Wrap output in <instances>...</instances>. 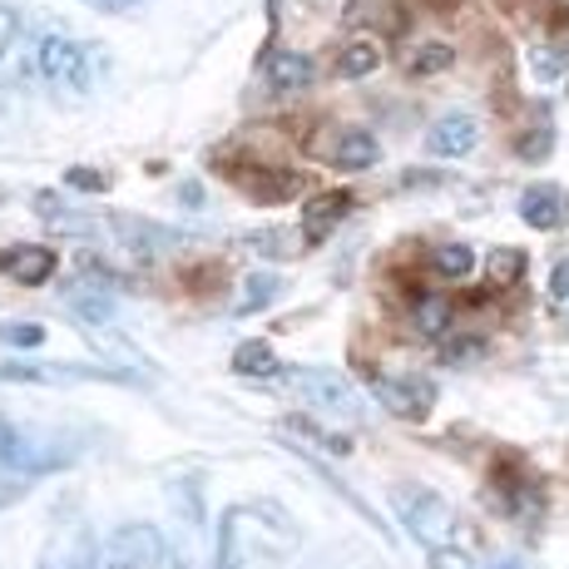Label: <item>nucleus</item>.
<instances>
[{
    "mask_svg": "<svg viewBox=\"0 0 569 569\" xmlns=\"http://www.w3.org/2000/svg\"><path fill=\"white\" fill-rule=\"evenodd\" d=\"M100 70H104V50L90 46V40H70V36L36 40V74L54 94H90Z\"/></svg>",
    "mask_w": 569,
    "mask_h": 569,
    "instance_id": "obj_1",
    "label": "nucleus"
},
{
    "mask_svg": "<svg viewBox=\"0 0 569 569\" xmlns=\"http://www.w3.org/2000/svg\"><path fill=\"white\" fill-rule=\"evenodd\" d=\"M70 461L60 436L0 416V480H40Z\"/></svg>",
    "mask_w": 569,
    "mask_h": 569,
    "instance_id": "obj_2",
    "label": "nucleus"
},
{
    "mask_svg": "<svg viewBox=\"0 0 569 569\" xmlns=\"http://www.w3.org/2000/svg\"><path fill=\"white\" fill-rule=\"evenodd\" d=\"M391 506H397L407 535L416 545H426V550H446V545L461 540V516H456V506L441 500L436 490L401 486V490H391Z\"/></svg>",
    "mask_w": 569,
    "mask_h": 569,
    "instance_id": "obj_3",
    "label": "nucleus"
},
{
    "mask_svg": "<svg viewBox=\"0 0 569 569\" xmlns=\"http://www.w3.org/2000/svg\"><path fill=\"white\" fill-rule=\"evenodd\" d=\"M163 560H169V545H163L154 525L129 520L100 540V565L109 569H159Z\"/></svg>",
    "mask_w": 569,
    "mask_h": 569,
    "instance_id": "obj_4",
    "label": "nucleus"
},
{
    "mask_svg": "<svg viewBox=\"0 0 569 569\" xmlns=\"http://www.w3.org/2000/svg\"><path fill=\"white\" fill-rule=\"evenodd\" d=\"M367 391H371V401L387 416H397V421H426L431 401H436V387L421 377H377V371H371Z\"/></svg>",
    "mask_w": 569,
    "mask_h": 569,
    "instance_id": "obj_5",
    "label": "nucleus"
},
{
    "mask_svg": "<svg viewBox=\"0 0 569 569\" xmlns=\"http://www.w3.org/2000/svg\"><path fill=\"white\" fill-rule=\"evenodd\" d=\"M288 381H292V391L317 411H332V416L357 411V387L332 367H298V371H288Z\"/></svg>",
    "mask_w": 569,
    "mask_h": 569,
    "instance_id": "obj_6",
    "label": "nucleus"
},
{
    "mask_svg": "<svg viewBox=\"0 0 569 569\" xmlns=\"http://www.w3.org/2000/svg\"><path fill=\"white\" fill-rule=\"evenodd\" d=\"M94 560H100V540H94L90 525H84L80 516H70L50 530L40 569H94Z\"/></svg>",
    "mask_w": 569,
    "mask_h": 569,
    "instance_id": "obj_7",
    "label": "nucleus"
},
{
    "mask_svg": "<svg viewBox=\"0 0 569 569\" xmlns=\"http://www.w3.org/2000/svg\"><path fill=\"white\" fill-rule=\"evenodd\" d=\"M0 381H36V387H80V381H129L114 367H74V362H6Z\"/></svg>",
    "mask_w": 569,
    "mask_h": 569,
    "instance_id": "obj_8",
    "label": "nucleus"
},
{
    "mask_svg": "<svg viewBox=\"0 0 569 569\" xmlns=\"http://www.w3.org/2000/svg\"><path fill=\"white\" fill-rule=\"evenodd\" d=\"M0 272L20 288H46V282L60 272V253L46 243H10L0 248Z\"/></svg>",
    "mask_w": 569,
    "mask_h": 569,
    "instance_id": "obj_9",
    "label": "nucleus"
},
{
    "mask_svg": "<svg viewBox=\"0 0 569 569\" xmlns=\"http://www.w3.org/2000/svg\"><path fill=\"white\" fill-rule=\"evenodd\" d=\"M496 486H500L496 490V506L506 510L516 525L530 530V525L545 520V490H540V480H535V476H525L520 466H516V476H500V470H496Z\"/></svg>",
    "mask_w": 569,
    "mask_h": 569,
    "instance_id": "obj_10",
    "label": "nucleus"
},
{
    "mask_svg": "<svg viewBox=\"0 0 569 569\" xmlns=\"http://www.w3.org/2000/svg\"><path fill=\"white\" fill-rule=\"evenodd\" d=\"M520 223L540 228V233H560L569 223V193L560 183H530V189L520 193Z\"/></svg>",
    "mask_w": 569,
    "mask_h": 569,
    "instance_id": "obj_11",
    "label": "nucleus"
},
{
    "mask_svg": "<svg viewBox=\"0 0 569 569\" xmlns=\"http://www.w3.org/2000/svg\"><path fill=\"white\" fill-rule=\"evenodd\" d=\"M480 144V119L476 114H441L426 134V149L436 159H466Z\"/></svg>",
    "mask_w": 569,
    "mask_h": 569,
    "instance_id": "obj_12",
    "label": "nucleus"
},
{
    "mask_svg": "<svg viewBox=\"0 0 569 569\" xmlns=\"http://www.w3.org/2000/svg\"><path fill=\"white\" fill-rule=\"evenodd\" d=\"M322 159L332 163V169H352V173H362V169H371V163L381 159V144L367 134V129H337V139L322 149Z\"/></svg>",
    "mask_w": 569,
    "mask_h": 569,
    "instance_id": "obj_13",
    "label": "nucleus"
},
{
    "mask_svg": "<svg viewBox=\"0 0 569 569\" xmlns=\"http://www.w3.org/2000/svg\"><path fill=\"white\" fill-rule=\"evenodd\" d=\"M347 213H352V193H342V189L308 199V203H302V233H308V243H322V238L332 233Z\"/></svg>",
    "mask_w": 569,
    "mask_h": 569,
    "instance_id": "obj_14",
    "label": "nucleus"
},
{
    "mask_svg": "<svg viewBox=\"0 0 569 569\" xmlns=\"http://www.w3.org/2000/svg\"><path fill=\"white\" fill-rule=\"evenodd\" d=\"M262 74H268L272 90L292 94V90H308L317 70H312V60H308L302 50H272L268 60H262Z\"/></svg>",
    "mask_w": 569,
    "mask_h": 569,
    "instance_id": "obj_15",
    "label": "nucleus"
},
{
    "mask_svg": "<svg viewBox=\"0 0 569 569\" xmlns=\"http://www.w3.org/2000/svg\"><path fill=\"white\" fill-rule=\"evenodd\" d=\"M238 183H243L253 199L262 203H278V199H292V193L302 189V173H292V169H262V173H238Z\"/></svg>",
    "mask_w": 569,
    "mask_h": 569,
    "instance_id": "obj_16",
    "label": "nucleus"
},
{
    "mask_svg": "<svg viewBox=\"0 0 569 569\" xmlns=\"http://www.w3.org/2000/svg\"><path fill=\"white\" fill-rule=\"evenodd\" d=\"M233 371H238V377H253V381H278L282 377L278 357H272V347L262 342V337L233 347Z\"/></svg>",
    "mask_w": 569,
    "mask_h": 569,
    "instance_id": "obj_17",
    "label": "nucleus"
},
{
    "mask_svg": "<svg viewBox=\"0 0 569 569\" xmlns=\"http://www.w3.org/2000/svg\"><path fill=\"white\" fill-rule=\"evenodd\" d=\"M278 298H282V278H278V272H248L243 292H238V302H233V312L238 317H253L262 308H272Z\"/></svg>",
    "mask_w": 569,
    "mask_h": 569,
    "instance_id": "obj_18",
    "label": "nucleus"
},
{
    "mask_svg": "<svg viewBox=\"0 0 569 569\" xmlns=\"http://www.w3.org/2000/svg\"><path fill=\"white\" fill-rule=\"evenodd\" d=\"M248 243H253V253H262V258H302L312 248L302 228H268V233H253Z\"/></svg>",
    "mask_w": 569,
    "mask_h": 569,
    "instance_id": "obj_19",
    "label": "nucleus"
},
{
    "mask_svg": "<svg viewBox=\"0 0 569 569\" xmlns=\"http://www.w3.org/2000/svg\"><path fill=\"white\" fill-rule=\"evenodd\" d=\"M456 64V50L446 40H426V46H411L407 50V74H441Z\"/></svg>",
    "mask_w": 569,
    "mask_h": 569,
    "instance_id": "obj_20",
    "label": "nucleus"
},
{
    "mask_svg": "<svg viewBox=\"0 0 569 569\" xmlns=\"http://www.w3.org/2000/svg\"><path fill=\"white\" fill-rule=\"evenodd\" d=\"M411 322H416V332L421 337H446L451 332V322H456V308L446 298H421L416 302V312H411Z\"/></svg>",
    "mask_w": 569,
    "mask_h": 569,
    "instance_id": "obj_21",
    "label": "nucleus"
},
{
    "mask_svg": "<svg viewBox=\"0 0 569 569\" xmlns=\"http://www.w3.org/2000/svg\"><path fill=\"white\" fill-rule=\"evenodd\" d=\"M550 149H555V119L550 114H540L530 129L516 139V154L525 163H540V159H550Z\"/></svg>",
    "mask_w": 569,
    "mask_h": 569,
    "instance_id": "obj_22",
    "label": "nucleus"
},
{
    "mask_svg": "<svg viewBox=\"0 0 569 569\" xmlns=\"http://www.w3.org/2000/svg\"><path fill=\"white\" fill-rule=\"evenodd\" d=\"M431 268L441 278H470L476 272V253L466 243H441V248H431Z\"/></svg>",
    "mask_w": 569,
    "mask_h": 569,
    "instance_id": "obj_23",
    "label": "nucleus"
},
{
    "mask_svg": "<svg viewBox=\"0 0 569 569\" xmlns=\"http://www.w3.org/2000/svg\"><path fill=\"white\" fill-rule=\"evenodd\" d=\"M486 337H441V362L446 367H476L486 357Z\"/></svg>",
    "mask_w": 569,
    "mask_h": 569,
    "instance_id": "obj_24",
    "label": "nucleus"
},
{
    "mask_svg": "<svg viewBox=\"0 0 569 569\" xmlns=\"http://www.w3.org/2000/svg\"><path fill=\"white\" fill-rule=\"evenodd\" d=\"M381 64V50L367 46V40H357V46H347L342 54H337V70L347 74V80H362V74H371Z\"/></svg>",
    "mask_w": 569,
    "mask_h": 569,
    "instance_id": "obj_25",
    "label": "nucleus"
},
{
    "mask_svg": "<svg viewBox=\"0 0 569 569\" xmlns=\"http://www.w3.org/2000/svg\"><path fill=\"white\" fill-rule=\"evenodd\" d=\"M288 431L292 436H302V441H312V451H327V456H347L352 451V441L347 436H327V431H317L312 421H302V416H288Z\"/></svg>",
    "mask_w": 569,
    "mask_h": 569,
    "instance_id": "obj_26",
    "label": "nucleus"
},
{
    "mask_svg": "<svg viewBox=\"0 0 569 569\" xmlns=\"http://www.w3.org/2000/svg\"><path fill=\"white\" fill-rule=\"evenodd\" d=\"M490 278H496V288H516V282L525 278L520 248H496V253H490Z\"/></svg>",
    "mask_w": 569,
    "mask_h": 569,
    "instance_id": "obj_27",
    "label": "nucleus"
},
{
    "mask_svg": "<svg viewBox=\"0 0 569 569\" xmlns=\"http://www.w3.org/2000/svg\"><path fill=\"white\" fill-rule=\"evenodd\" d=\"M70 308L80 312L90 327L109 322V298H104V288H74V292H70Z\"/></svg>",
    "mask_w": 569,
    "mask_h": 569,
    "instance_id": "obj_28",
    "label": "nucleus"
},
{
    "mask_svg": "<svg viewBox=\"0 0 569 569\" xmlns=\"http://www.w3.org/2000/svg\"><path fill=\"white\" fill-rule=\"evenodd\" d=\"M64 183H70V189H80V193H104L109 183V169H90V163H74V169H64Z\"/></svg>",
    "mask_w": 569,
    "mask_h": 569,
    "instance_id": "obj_29",
    "label": "nucleus"
},
{
    "mask_svg": "<svg viewBox=\"0 0 569 569\" xmlns=\"http://www.w3.org/2000/svg\"><path fill=\"white\" fill-rule=\"evenodd\" d=\"M530 70H535V80L555 84V80H560V74H565L560 50H555V46H535V50H530Z\"/></svg>",
    "mask_w": 569,
    "mask_h": 569,
    "instance_id": "obj_30",
    "label": "nucleus"
},
{
    "mask_svg": "<svg viewBox=\"0 0 569 569\" xmlns=\"http://www.w3.org/2000/svg\"><path fill=\"white\" fill-rule=\"evenodd\" d=\"M0 342L6 347H40L46 342V327L40 322H0Z\"/></svg>",
    "mask_w": 569,
    "mask_h": 569,
    "instance_id": "obj_31",
    "label": "nucleus"
},
{
    "mask_svg": "<svg viewBox=\"0 0 569 569\" xmlns=\"http://www.w3.org/2000/svg\"><path fill=\"white\" fill-rule=\"evenodd\" d=\"M431 569H476V560L461 545H446V550H431Z\"/></svg>",
    "mask_w": 569,
    "mask_h": 569,
    "instance_id": "obj_32",
    "label": "nucleus"
},
{
    "mask_svg": "<svg viewBox=\"0 0 569 569\" xmlns=\"http://www.w3.org/2000/svg\"><path fill=\"white\" fill-rule=\"evenodd\" d=\"M20 40V16L10 6H0V60H6V50H16Z\"/></svg>",
    "mask_w": 569,
    "mask_h": 569,
    "instance_id": "obj_33",
    "label": "nucleus"
},
{
    "mask_svg": "<svg viewBox=\"0 0 569 569\" xmlns=\"http://www.w3.org/2000/svg\"><path fill=\"white\" fill-rule=\"evenodd\" d=\"M550 298L555 302H569V258H560L550 268Z\"/></svg>",
    "mask_w": 569,
    "mask_h": 569,
    "instance_id": "obj_34",
    "label": "nucleus"
},
{
    "mask_svg": "<svg viewBox=\"0 0 569 569\" xmlns=\"http://www.w3.org/2000/svg\"><path fill=\"white\" fill-rule=\"evenodd\" d=\"M84 6L104 10V16H129V10H139V6H144V0H84Z\"/></svg>",
    "mask_w": 569,
    "mask_h": 569,
    "instance_id": "obj_35",
    "label": "nucleus"
},
{
    "mask_svg": "<svg viewBox=\"0 0 569 569\" xmlns=\"http://www.w3.org/2000/svg\"><path fill=\"white\" fill-rule=\"evenodd\" d=\"M179 569H208V565H199V560H179Z\"/></svg>",
    "mask_w": 569,
    "mask_h": 569,
    "instance_id": "obj_36",
    "label": "nucleus"
},
{
    "mask_svg": "<svg viewBox=\"0 0 569 569\" xmlns=\"http://www.w3.org/2000/svg\"><path fill=\"white\" fill-rule=\"evenodd\" d=\"M500 569H520V565H500Z\"/></svg>",
    "mask_w": 569,
    "mask_h": 569,
    "instance_id": "obj_37",
    "label": "nucleus"
},
{
    "mask_svg": "<svg viewBox=\"0 0 569 569\" xmlns=\"http://www.w3.org/2000/svg\"><path fill=\"white\" fill-rule=\"evenodd\" d=\"M272 6H278V0H272Z\"/></svg>",
    "mask_w": 569,
    "mask_h": 569,
    "instance_id": "obj_38",
    "label": "nucleus"
}]
</instances>
